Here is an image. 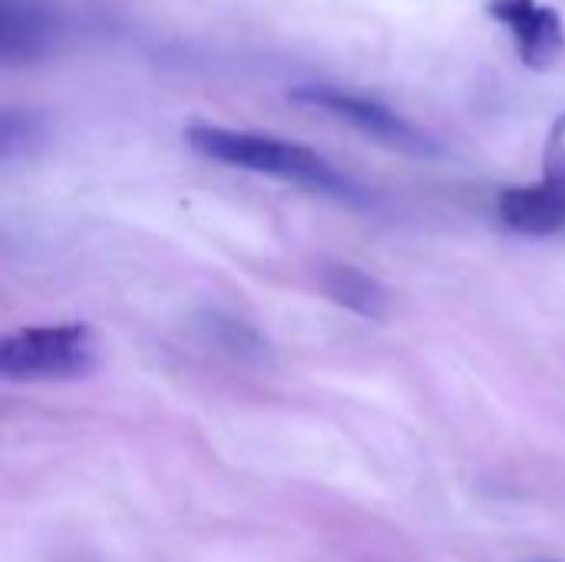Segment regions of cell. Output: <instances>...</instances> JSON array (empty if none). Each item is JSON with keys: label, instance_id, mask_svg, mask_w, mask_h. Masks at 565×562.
Segmentation results:
<instances>
[{"label": "cell", "instance_id": "cell-4", "mask_svg": "<svg viewBox=\"0 0 565 562\" xmlns=\"http://www.w3.org/2000/svg\"><path fill=\"white\" fill-rule=\"evenodd\" d=\"M497 212L507 229L520 235H556L565 229V116L556 123L550 146H546V166L543 179L536 185H510L497 199Z\"/></svg>", "mask_w": 565, "mask_h": 562}, {"label": "cell", "instance_id": "cell-5", "mask_svg": "<svg viewBox=\"0 0 565 562\" xmlns=\"http://www.w3.org/2000/svg\"><path fill=\"white\" fill-rule=\"evenodd\" d=\"M63 13L50 0H0V60L30 66L46 60L63 40Z\"/></svg>", "mask_w": 565, "mask_h": 562}, {"label": "cell", "instance_id": "cell-9", "mask_svg": "<svg viewBox=\"0 0 565 562\" xmlns=\"http://www.w3.org/2000/svg\"><path fill=\"white\" fill-rule=\"evenodd\" d=\"M540 562H556V560H540Z\"/></svg>", "mask_w": 565, "mask_h": 562}, {"label": "cell", "instance_id": "cell-6", "mask_svg": "<svg viewBox=\"0 0 565 562\" xmlns=\"http://www.w3.org/2000/svg\"><path fill=\"white\" fill-rule=\"evenodd\" d=\"M490 17L510 26L516 40V53L526 66L546 70L559 60L565 46V26L559 10L540 0H490Z\"/></svg>", "mask_w": 565, "mask_h": 562}, {"label": "cell", "instance_id": "cell-2", "mask_svg": "<svg viewBox=\"0 0 565 562\" xmlns=\"http://www.w3.org/2000/svg\"><path fill=\"white\" fill-rule=\"evenodd\" d=\"M99 364L96 331L83 321L17 328L0 338L3 381H66L86 378Z\"/></svg>", "mask_w": 565, "mask_h": 562}, {"label": "cell", "instance_id": "cell-8", "mask_svg": "<svg viewBox=\"0 0 565 562\" xmlns=\"http://www.w3.org/2000/svg\"><path fill=\"white\" fill-rule=\"evenodd\" d=\"M205 325H209L212 338H215L222 348H228V351H235V354H245V358H262V354H265V341H262L252 328L238 325L235 318L212 315Z\"/></svg>", "mask_w": 565, "mask_h": 562}, {"label": "cell", "instance_id": "cell-1", "mask_svg": "<svg viewBox=\"0 0 565 562\" xmlns=\"http://www.w3.org/2000/svg\"><path fill=\"white\" fill-rule=\"evenodd\" d=\"M185 142L222 166L232 169H248L262 176H275L285 182H298L315 192H328L338 199H364V189L334 169L318 149L291 139H278L268 132H248V129H228V126H212V123H192L185 129Z\"/></svg>", "mask_w": 565, "mask_h": 562}, {"label": "cell", "instance_id": "cell-7", "mask_svg": "<svg viewBox=\"0 0 565 562\" xmlns=\"http://www.w3.org/2000/svg\"><path fill=\"white\" fill-rule=\"evenodd\" d=\"M318 285L334 305H341V308H348L367 321H381L391 311V291L358 265L324 262L318 268Z\"/></svg>", "mask_w": 565, "mask_h": 562}, {"label": "cell", "instance_id": "cell-3", "mask_svg": "<svg viewBox=\"0 0 565 562\" xmlns=\"http://www.w3.org/2000/svg\"><path fill=\"white\" fill-rule=\"evenodd\" d=\"M291 99L301 103V106L321 109V113H328L334 119H344L348 126H354L364 136H371L377 142H387L394 149L417 152V156H434L437 152V142L424 129H417L397 109H391L387 103H381V99H374L367 93L341 89V86H331V83H308V86L291 89Z\"/></svg>", "mask_w": 565, "mask_h": 562}]
</instances>
